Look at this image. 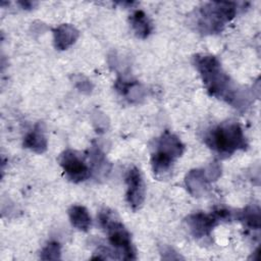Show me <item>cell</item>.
I'll list each match as a JSON object with an SVG mask.
<instances>
[{
	"instance_id": "2",
	"label": "cell",
	"mask_w": 261,
	"mask_h": 261,
	"mask_svg": "<svg viewBox=\"0 0 261 261\" xmlns=\"http://www.w3.org/2000/svg\"><path fill=\"white\" fill-rule=\"evenodd\" d=\"M207 146L219 156H230L247 147L246 137L239 123L222 122L212 127L205 136Z\"/></svg>"
},
{
	"instance_id": "10",
	"label": "cell",
	"mask_w": 261,
	"mask_h": 261,
	"mask_svg": "<svg viewBox=\"0 0 261 261\" xmlns=\"http://www.w3.org/2000/svg\"><path fill=\"white\" fill-rule=\"evenodd\" d=\"M79 37L76 29L70 24H61L54 30L55 47L59 50H65L70 47Z\"/></svg>"
},
{
	"instance_id": "11",
	"label": "cell",
	"mask_w": 261,
	"mask_h": 261,
	"mask_svg": "<svg viewBox=\"0 0 261 261\" xmlns=\"http://www.w3.org/2000/svg\"><path fill=\"white\" fill-rule=\"evenodd\" d=\"M129 22L138 38L146 39L152 32V23L143 10H136L130 15Z\"/></svg>"
},
{
	"instance_id": "1",
	"label": "cell",
	"mask_w": 261,
	"mask_h": 261,
	"mask_svg": "<svg viewBox=\"0 0 261 261\" xmlns=\"http://www.w3.org/2000/svg\"><path fill=\"white\" fill-rule=\"evenodd\" d=\"M194 62L208 93L232 104L238 90L223 71L219 60L212 55H196Z\"/></svg>"
},
{
	"instance_id": "13",
	"label": "cell",
	"mask_w": 261,
	"mask_h": 261,
	"mask_svg": "<svg viewBox=\"0 0 261 261\" xmlns=\"http://www.w3.org/2000/svg\"><path fill=\"white\" fill-rule=\"evenodd\" d=\"M241 220L244 221V223L252 228V229H259L260 227V210L256 207H248L247 209L242 212Z\"/></svg>"
},
{
	"instance_id": "12",
	"label": "cell",
	"mask_w": 261,
	"mask_h": 261,
	"mask_svg": "<svg viewBox=\"0 0 261 261\" xmlns=\"http://www.w3.org/2000/svg\"><path fill=\"white\" fill-rule=\"evenodd\" d=\"M68 216L72 226L83 231L89 230L92 220L88 210L84 206L72 205L68 209Z\"/></svg>"
},
{
	"instance_id": "14",
	"label": "cell",
	"mask_w": 261,
	"mask_h": 261,
	"mask_svg": "<svg viewBox=\"0 0 261 261\" xmlns=\"http://www.w3.org/2000/svg\"><path fill=\"white\" fill-rule=\"evenodd\" d=\"M41 259L43 260H57L60 259V246L56 242H50L41 251Z\"/></svg>"
},
{
	"instance_id": "8",
	"label": "cell",
	"mask_w": 261,
	"mask_h": 261,
	"mask_svg": "<svg viewBox=\"0 0 261 261\" xmlns=\"http://www.w3.org/2000/svg\"><path fill=\"white\" fill-rule=\"evenodd\" d=\"M126 184V201L129 207L137 211L139 210L145 200V184L140 170L137 167H132L125 175Z\"/></svg>"
},
{
	"instance_id": "7",
	"label": "cell",
	"mask_w": 261,
	"mask_h": 261,
	"mask_svg": "<svg viewBox=\"0 0 261 261\" xmlns=\"http://www.w3.org/2000/svg\"><path fill=\"white\" fill-rule=\"evenodd\" d=\"M229 217V212L225 210H218L211 214L195 213L188 217L187 223L195 238L209 237L213 227L219 222L220 219Z\"/></svg>"
},
{
	"instance_id": "4",
	"label": "cell",
	"mask_w": 261,
	"mask_h": 261,
	"mask_svg": "<svg viewBox=\"0 0 261 261\" xmlns=\"http://www.w3.org/2000/svg\"><path fill=\"white\" fill-rule=\"evenodd\" d=\"M99 222L107 232L109 243L114 247L115 253L119 254L121 259H136L130 234L119 219L115 217L113 212L108 209L102 210L99 214Z\"/></svg>"
},
{
	"instance_id": "5",
	"label": "cell",
	"mask_w": 261,
	"mask_h": 261,
	"mask_svg": "<svg viewBox=\"0 0 261 261\" xmlns=\"http://www.w3.org/2000/svg\"><path fill=\"white\" fill-rule=\"evenodd\" d=\"M237 14L233 2H209L199 11L198 27L204 33H218Z\"/></svg>"
},
{
	"instance_id": "6",
	"label": "cell",
	"mask_w": 261,
	"mask_h": 261,
	"mask_svg": "<svg viewBox=\"0 0 261 261\" xmlns=\"http://www.w3.org/2000/svg\"><path fill=\"white\" fill-rule=\"evenodd\" d=\"M59 163L66 175L72 182H81L91 175L90 167L87 165L82 155L73 150L64 151L59 158Z\"/></svg>"
},
{
	"instance_id": "9",
	"label": "cell",
	"mask_w": 261,
	"mask_h": 261,
	"mask_svg": "<svg viewBox=\"0 0 261 261\" xmlns=\"http://www.w3.org/2000/svg\"><path fill=\"white\" fill-rule=\"evenodd\" d=\"M23 147L31 149L36 153H43L47 150V139L44 134L43 122H38L34 129L23 139Z\"/></svg>"
},
{
	"instance_id": "3",
	"label": "cell",
	"mask_w": 261,
	"mask_h": 261,
	"mask_svg": "<svg viewBox=\"0 0 261 261\" xmlns=\"http://www.w3.org/2000/svg\"><path fill=\"white\" fill-rule=\"evenodd\" d=\"M185 146L180 140L169 130H165L156 143L155 151L151 155L154 173L162 176L170 171L174 161L181 156Z\"/></svg>"
}]
</instances>
